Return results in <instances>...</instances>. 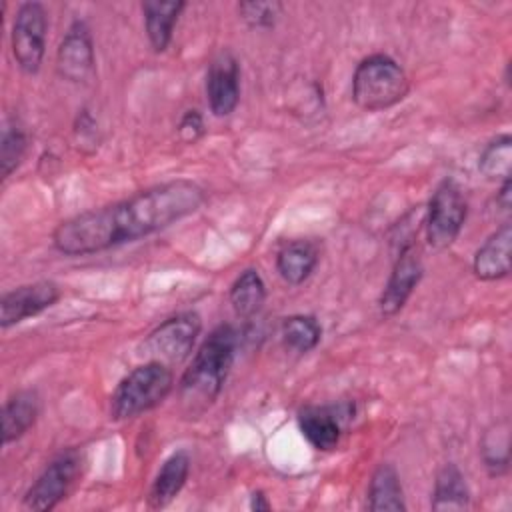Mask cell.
I'll return each mask as SVG.
<instances>
[{
	"instance_id": "cell-1",
	"label": "cell",
	"mask_w": 512,
	"mask_h": 512,
	"mask_svg": "<svg viewBox=\"0 0 512 512\" xmlns=\"http://www.w3.org/2000/svg\"><path fill=\"white\" fill-rule=\"evenodd\" d=\"M204 202L206 190L192 180L162 182L62 220L52 232V246L64 256L98 254L160 232Z\"/></svg>"
},
{
	"instance_id": "cell-2",
	"label": "cell",
	"mask_w": 512,
	"mask_h": 512,
	"mask_svg": "<svg viewBox=\"0 0 512 512\" xmlns=\"http://www.w3.org/2000/svg\"><path fill=\"white\" fill-rule=\"evenodd\" d=\"M238 348V332L232 324L216 326L198 346L190 366L178 382V400L188 418L202 416L220 396Z\"/></svg>"
},
{
	"instance_id": "cell-3",
	"label": "cell",
	"mask_w": 512,
	"mask_h": 512,
	"mask_svg": "<svg viewBox=\"0 0 512 512\" xmlns=\"http://www.w3.org/2000/svg\"><path fill=\"white\" fill-rule=\"evenodd\" d=\"M410 92L406 70L388 54L362 58L352 74V100L358 108L378 112L400 104Z\"/></svg>"
},
{
	"instance_id": "cell-4",
	"label": "cell",
	"mask_w": 512,
	"mask_h": 512,
	"mask_svg": "<svg viewBox=\"0 0 512 512\" xmlns=\"http://www.w3.org/2000/svg\"><path fill=\"white\" fill-rule=\"evenodd\" d=\"M174 388L172 368L148 360L132 368L110 396V416L114 420L136 418L160 406Z\"/></svg>"
},
{
	"instance_id": "cell-5",
	"label": "cell",
	"mask_w": 512,
	"mask_h": 512,
	"mask_svg": "<svg viewBox=\"0 0 512 512\" xmlns=\"http://www.w3.org/2000/svg\"><path fill=\"white\" fill-rule=\"evenodd\" d=\"M468 202L454 178H444L432 192L424 216L426 240L434 250L450 248L466 222Z\"/></svg>"
},
{
	"instance_id": "cell-6",
	"label": "cell",
	"mask_w": 512,
	"mask_h": 512,
	"mask_svg": "<svg viewBox=\"0 0 512 512\" xmlns=\"http://www.w3.org/2000/svg\"><path fill=\"white\" fill-rule=\"evenodd\" d=\"M202 332V318L194 310L178 312L164 322H160L142 344V352L156 362H162L166 366H174L184 362Z\"/></svg>"
},
{
	"instance_id": "cell-7",
	"label": "cell",
	"mask_w": 512,
	"mask_h": 512,
	"mask_svg": "<svg viewBox=\"0 0 512 512\" xmlns=\"http://www.w3.org/2000/svg\"><path fill=\"white\" fill-rule=\"evenodd\" d=\"M82 470V454L76 448L60 452L30 484L22 498V508L32 512L54 510L72 490Z\"/></svg>"
},
{
	"instance_id": "cell-8",
	"label": "cell",
	"mask_w": 512,
	"mask_h": 512,
	"mask_svg": "<svg viewBox=\"0 0 512 512\" xmlns=\"http://www.w3.org/2000/svg\"><path fill=\"white\" fill-rule=\"evenodd\" d=\"M48 14L42 2H22L16 10L10 34L14 62L24 74H36L46 54Z\"/></svg>"
},
{
	"instance_id": "cell-9",
	"label": "cell",
	"mask_w": 512,
	"mask_h": 512,
	"mask_svg": "<svg viewBox=\"0 0 512 512\" xmlns=\"http://www.w3.org/2000/svg\"><path fill=\"white\" fill-rule=\"evenodd\" d=\"M58 74L74 84L86 82L96 70V52L90 28L84 20H74L60 40L56 52Z\"/></svg>"
},
{
	"instance_id": "cell-10",
	"label": "cell",
	"mask_w": 512,
	"mask_h": 512,
	"mask_svg": "<svg viewBox=\"0 0 512 512\" xmlns=\"http://www.w3.org/2000/svg\"><path fill=\"white\" fill-rule=\"evenodd\" d=\"M60 300V286L52 280H38L8 290L0 298V328L8 330L24 322L26 318L38 316Z\"/></svg>"
},
{
	"instance_id": "cell-11",
	"label": "cell",
	"mask_w": 512,
	"mask_h": 512,
	"mask_svg": "<svg viewBox=\"0 0 512 512\" xmlns=\"http://www.w3.org/2000/svg\"><path fill=\"white\" fill-rule=\"evenodd\" d=\"M206 100L216 118L230 116L240 102V64L230 50H220L208 64Z\"/></svg>"
},
{
	"instance_id": "cell-12",
	"label": "cell",
	"mask_w": 512,
	"mask_h": 512,
	"mask_svg": "<svg viewBox=\"0 0 512 512\" xmlns=\"http://www.w3.org/2000/svg\"><path fill=\"white\" fill-rule=\"evenodd\" d=\"M422 274H424V266L418 250L412 244L402 246V250L394 260L392 272L384 284V290L378 298V310L384 318L396 316L404 308L414 288L422 280Z\"/></svg>"
},
{
	"instance_id": "cell-13",
	"label": "cell",
	"mask_w": 512,
	"mask_h": 512,
	"mask_svg": "<svg viewBox=\"0 0 512 512\" xmlns=\"http://www.w3.org/2000/svg\"><path fill=\"white\" fill-rule=\"evenodd\" d=\"M348 416L336 406H306L298 412V426L308 444L316 450H334Z\"/></svg>"
},
{
	"instance_id": "cell-14",
	"label": "cell",
	"mask_w": 512,
	"mask_h": 512,
	"mask_svg": "<svg viewBox=\"0 0 512 512\" xmlns=\"http://www.w3.org/2000/svg\"><path fill=\"white\" fill-rule=\"evenodd\" d=\"M510 250H512V226L504 222L496 228L476 250L472 258V272L482 282L502 280L510 274Z\"/></svg>"
},
{
	"instance_id": "cell-15",
	"label": "cell",
	"mask_w": 512,
	"mask_h": 512,
	"mask_svg": "<svg viewBox=\"0 0 512 512\" xmlns=\"http://www.w3.org/2000/svg\"><path fill=\"white\" fill-rule=\"evenodd\" d=\"M190 474V454L186 450L172 452L156 472L146 502L148 508L160 510L166 508L176 500V496L182 492L186 480Z\"/></svg>"
},
{
	"instance_id": "cell-16",
	"label": "cell",
	"mask_w": 512,
	"mask_h": 512,
	"mask_svg": "<svg viewBox=\"0 0 512 512\" xmlns=\"http://www.w3.org/2000/svg\"><path fill=\"white\" fill-rule=\"evenodd\" d=\"M142 16H144V30L148 42L154 52H164L174 36V26L186 8L182 0H144L142 2Z\"/></svg>"
},
{
	"instance_id": "cell-17",
	"label": "cell",
	"mask_w": 512,
	"mask_h": 512,
	"mask_svg": "<svg viewBox=\"0 0 512 512\" xmlns=\"http://www.w3.org/2000/svg\"><path fill=\"white\" fill-rule=\"evenodd\" d=\"M318 248L310 240H290L276 252V270L290 286H300L310 278L318 264Z\"/></svg>"
},
{
	"instance_id": "cell-18",
	"label": "cell",
	"mask_w": 512,
	"mask_h": 512,
	"mask_svg": "<svg viewBox=\"0 0 512 512\" xmlns=\"http://www.w3.org/2000/svg\"><path fill=\"white\" fill-rule=\"evenodd\" d=\"M40 414V398L34 390L14 392L2 406V442L20 440Z\"/></svg>"
},
{
	"instance_id": "cell-19",
	"label": "cell",
	"mask_w": 512,
	"mask_h": 512,
	"mask_svg": "<svg viewBox=\"0 0 512 512\" xmlns=\"http://www.w3.org/2000/svg\"><path fill=\"white\" fill-rule=\"evenodd\" d=\"M366 508L370 512H404L406 500L400 476L392 464H378L370 476Z\"/></svg>"
},
{
	"instance_id": "cell-20",
	"label": "cell",
	"mask_w": 512,
	"mask_h": 512,
	"mask_svg": "<svg viewBox=\"0 0 512 512\" xmlns=\"http://www.w3.org/2000/svg\"><path fill=\"white\" fill-rule=\"evenodd\" d=\"M430 506L432 510H466L470 506V488L454 462H448L438 470Z\"/></svg>"
},
{
	"instance_id": "cell-21",
	"label": "cell",
	"mask_w": 512,
	"mask_h": 512,
	"mask_svg": "<svg viewBox=\"0 0 512 512\" xmlns=\"http://www.w3.org/2000/svg\"><path fill=\"white\" fill-rule=\"evenodd\" d=\"M232 310L240 318H252L266 302V284L256 268L242 270L228 290Z\"/></svg>"
},
{
	"instance_id": "cell-22",
	"label": "cell",
	"mask_w": 512,
	"mask_h": 512,
	"mask_svg": "<svg viewBox=\"0 0 512 512\" xmlns=\"http://www.w3.org/2000/svg\"><path fill=\"white\" fill-rule=\"evenodd\" d=\"M280 334H282V342L286 344V348H290L298 354H306L318 346V342L322 338V328L314 316L294 314V316H288L282 320Z\"/></svg>"
},
{
	"instance_id": "cell-23",
	"label": "cell",
	"mask_w": 512,
	"mask_h": 512,
	"mask_svg": "<svg viewBox=\"0 0 512 512\" xmlns=\"http://www.w3.org/2000/svg\"><path fill=\"white\" fill-rule=\"evenodd\" d=\"M510 168H512V136L500 134L484 146L478 158V170L486 180L504 182L510 178Z\"/></svg>"
},
{
	"instance_id": "cell-24",
	"label": "cell",
	"mask_w": 512,
	"mask_h": 512,
	"mask_svg": "<svg viewBox=\"0 0 512 512\" xmlns=\"http://www.w3.org/2000/svg\"><path fill=\"white\" fill-rule=\"evenodd\" d=\"M508 426L496 424L484 432L480 442V456L484 468L490 476H504L510 468V450H508Z\"/></svg>"
},
{
	"instance_id": "cell-25",
	"label": "cell",
	"mask_w": 512,
	"mask_h": 512,
	"mask_svg": "<svg viewBox=\"0 0 512 512\" xmlns=\"http://www.w3.org/2000/svg\"><path fill=\"white\" fill-rule=\"evenodd\" d=\"M26 150H28L26 130L16 120H8L2 128V138H0V176H2V180L10 178V174L22 164Z\"/></svg>"
},
{
	"instance_id": "cell-26",
	"label": "cell",
	"mask_w": 512,
	"mask_h": 512,
	"mask_svg": "<svg viewBox=\"0 0 512 512\" xmlns=\"http://www.w3.org/2000/svg\"><path fill=\"white\" fill-rule=\"evenodd\" d=\"M280 2H262V0H248L238 4V14L246 22V26L254 30H266L276 26L278 18L282 16Z\"/></svg>"
},
{
	"instance_id": "cell-27",
	"label": "cell",
	"mask_w": 512,
	"mask_h": 512,
	"mask_svg": "<svg viewBox=\"0 0 512 512\" xmlns=\"http://www.w3.org/2000/svg\"><path fill=\"white\" fill-rule=\"evenodd\" d=\"M178 136L184 140V142H196L198 138L204 136V120H202V114L196 110V108H190L182 114L180 122H178Z\"/></svg>"
},
{
	"instance_id": "cell-28",
	"label": "cell",
	"mask_w": 512,
	"mask_h": 512,
	"mask_svg": "<svg viewBox=\"0 0 512 512\" xmlns=\"http://www.w3.org/2000/svg\"><path fill=\"white\" fill-rule=\"evenodd\" d=\"M496 204H498L504 212L510 210V206H512V180H510V178L500 184V190H498V194H496Z\"/></svg>"
},
{
	"instance_id": "cell-29",
	"label": "cell",
	"mask_w": 512,
	"mask_h": 512,
	"mask_svg": "<svg viewBox=\"0 0 512 512\" xmlns=\"http://www.w3.org/2000/svg\"><path fill=\"white\" fill-rule=\"evenodd\" d=\"M270 508H272V504L268 502V496L262 490H254L250 494V510L260 512V510H270Z\"/></svg>"
}]
</instances>
